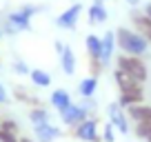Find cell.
Wrapping results in <instances>:
<instances>
[{"label":"cell","mask_w":151,"mask_h":142,"mask_svg":"<svg viewBox=\"0 0 151 142\" xmlns=\"http://www.w3.org/2000/svg\"><path fill=\"white\" fill-rule=\"evenodd\" d=\"M116 44H118V49H122V53H127V56H142V53L147 51V47H149V42L142 38L140 33L131 31V29H127V27L116 29Z\"/></svg>","instance_id":"cell-1"},{"label":"cell","mask_w":151,"mask_h":142,"mask_svg":"<svg viewBox=\"0 0 151 142\" xmlns=\"http://www.w3.org/2000/svg\"><path fill=\"white\" fill-rule=\"evenodd\" d=\"M116 69H122L124 73H129L131 78H136L138 82H145L149 71H147V65L142 62L140 56H127V53H120L118 60H116Z\"/></svg>","instance_id":"cell-2"},{"label":"cell","mask_w":151,"mask_h":142,"mask_svg":"<svg viewBox=\"0 0 151 142\" xmlns=\"http://www.w3.org/2000/svg\"><path fill=\"white\" fill-rule=\"evenodd\" d=\"M29 29H31V18L22 9H18V11H11L5 18L2 33H18V31H29Z\"/></svg>","instance_id":"cell-3"},{"label":"cell","mask_w":151,"mask_h":142,"mask_svg":"<svg viewBox=\"0 0 151 142\" xmlns=\"http://www.w3.org/2000/svg\"><path fill=\"white\" fill-rule=\"evenodd\" d=\"M73 136L80 138V140H85V142H100L98 120L96 118H87L85 122H80L78 127H73Z\"/></svg>","instance_id":"cell-4"},{"label":"cell","mask_w":151,"mask_h":142,"mask_svg":"<svg viewBox=\"0 0 151 142\" xmlns=\"http://www.w3.org/2000/svg\"><path fill=\"white\" fill-rule=\"evenodd\" d=\"M60 118H62V122H65L67 127H78L80 122L87 120V111L80 109V104L71 102L69 107H65V109L60 111Z\"/></svg>","instance_id":"cell-5"},{"label":"cell","mask_w":151,"mask_h":142,"mask_svg":"<svg viewBox=\"0 0 151 142\" xmlns=\"http://www.w3.org/2000/svg\"><path fill=\"white\" fill-rule=\"evenodd\" d=\"M80 14H82V5H71L69 9H65L60 16L56 18V24L60 29H76V24H78V18H80Z\"/></svg>","instance_id":"cell-6"},{"label":"cell","mask_w":151,"mask_h":142,"mask_svg":"<svg viewBox=\"0 0 151 142\" xmlns=\"http://www.w3.org/2000/svg\"><path fill=\"white\" fill-rule=\"evenodd\" d=\"M129 18H131L136 31L140 33L147 42H151V18H147V14H140L138 9H133L131 14H129Z\"/></svg>","instance_id":"cell-7"},{"label":"cell","mask_w":151,"mask_h":142,"mask_svg":"<svg viewBox=\"0 0 151 142\" xmlns=\"http://www.w3.org/2000/svg\"><path fill=\"white\" fill-rule=\"evenodd\" d=\"M113 78H116V85H118L120 93H129V91H140L142 89V82H138L136 78H131L129 73H124L122 69L113 71Z\"/></svg>","instance_id":"cell-8"},{"label":"cell","mask_w":151,"mask_h":142,"mask_svg":"<svg viewBox=\"0 0 151 142\" xmlns=\"http://www.w3.org/2000/svg\"><path fill=\"white\" fill-rule=\"evenodd\" d=\"M109 120H111V124L118 131H122V133H127L129 131V122H127V115L122 113V107H120L118 102H113V104H109Z\"/></svg>","instance_id":"cell-9"},{"label":"cell","mask_w":151,"mask_h":142,"mask_svg":"<svg viewBox=\"0 0 151 142\" xmlns=\"http://www.w3.org/2000/svg\"><path fill=\"white\" fill-rule=\"evenodd\" d=\"M33 133H36V140L38 142H53L56 138H60V129L53 127L51 122L36 124V127H33Z\"/></svg>","instance_id":"cell-10"},{"label":"cell","mask_w":151,"mask_h":142,"mask_svg":"<svg viewBox=\"0 0 151 142\" xmlns=\"http://www.w3.org/2000/svg\"><path fill=\"white\" fill-rule=\"evenodd\" d=\"M129 118L136 124H151V107L149 104H133L129 107Z\"/></svg>","instance_id":"cell-11"},{"label":"cell","mask_w":151,"mask_h":142,"mask_svg":"<svg viewBox=\"0 0 151 142\" xmlns=\"http://www.w3.org/2000/svg\"><path fill=\"white\" fill-rule=\"evenodd\" d=\"M102 40V65L107 67L109 62H111V58H113V51H116V31H107L104 33V38H100Z\"/></svg>","instance_id":"cell-12"},{"label":"cell","mask_w":151,"mask_h":142,"mask_svg":"<svg viewBox=\"0 0 151 142\" xmlns=\"http://www.w3.org/2000/svg\"><path fill=\"white\" fill-rule=\"evenodd\" d=\"M60 62H62V71H65L67 76H73V71H76V53H73V49L67 47V44H65V49H62V53H60Z\"/></svg>","instance_id":"cell-13"},{"label":"cell","mask_w":151,"mask_h":142,"mask_svg":"<svg viewBox=\"0 0 151 142\" xmlns=\"http://www.w3.org/2000/svg\"><path fill=\"white\" fill-rule=\"evenodd\" d=\"M85 47H87L89 58H98V60H102V40H100L98 36L89 33V36H87V40H85Z\"/></svg>","instance_id":"cell-14"},{"label":"cell","mask_w":151,"mask_h":142,"mask_svg":"<svg viewBox=\"0 0 151 142\" xmlns=\"http://www.w3.org/2000/svg\"><path fill=\"white\" fill-rule=\"evenodd\" d=\"M69 104H71V95H69L67 89H56L51 93V107H53V109L62 111L65 107H69Z\"/></svg>","instance_id":"cell-15"},{"label":"cell","mask_w":151,"mask_h":142,"mask_svg":"<svg viewBox=\"0 0 151 142\" xmlns=\"http://www.w3.org/2000/svg\"><path fill=\"white\" fill-rule=\"evenodd\" d=\"M142 100H145V91H129V93H120L118 98V104L120 107H133V104H142Z\"/></svg>","instance_id":"cell-16"},{"label":"cell","mask_w":151,"mask_h":142,"mask_svg":"<svg viewBox=\"0 0 151 142\" xmlns=\"http://www.w3.org/2000/svg\"><path fill=\"white\" fill-rule=\"evenodd\" d=\"M96 87H98V78L89 76V78H82V80H80V85H78V91H80L82 98H93Z\"/></svg>","instance_id":"cell-17"},{"label":"cell","mask_w":151,"mask_h":142,"mask_svg":"<svg viewBox=\"0 0 151 142\" xmlns=\"http://www.w3.org/2000/svg\"><path fill=\"white\" fill-rule=\"evenodd\" d=\"M87 16H89V22L91 24H100L107 20V9H104V5H91L89 11H87Z\"/></svg>","instance_id":"cell-18"},{"label":"cell","mask_w":151,"mask_h":142,"mask_svg":"<svg viewBox=\"0 0 151 142\" xmlns=\"http://www.w3.org/2000/svg\"><path fill=\"white\" fill-rule=\"evenodd\" d=\"M29 78H31V82L36 87H49L51 85V76H49L45 69H31V73H29Z\"/></svg>","instance_id":"cell-19"},{"label":"cell","mask_w":151,"mask_h":142,"mask_svg":"<svg viewBox=\"0 0 151 142\" xmlns=\"http://www.w3.org/2000/svg\"><path fill=\"white\" fill-rule=\"evenodd\" d=\"M14 95L18 102H24V104H31V107H40V98H36V95H31L29 91H24L22 87H16L14 89Z\"/></svg>","instance_id":"cell-20"},{"label":"cell","mask_w":151,"mask_h":142,"mask_svg":"<svg viewBox=\"0 0 151 142\" xmlns=\"http://www.w3.org/2000/svg\"><path fill=\"white\" fill-rule=\"evenodd\" d=\"M29 120H31L33 127H36V124H45V122H49V113H47V109H42V107H31Z\"/></svg>","instance_id":"cell-21"},{"label":"cell","mask_w":151,"mask_h":142,"mask_svg":"<svg viewBox=\"0 0 151 142\" xmlns=\"http://www.w3.org/2000/svg\"><path fill=\"white\" fill-rule=\"evenodd\" d=\"M0 129H5V131H9V133H16V136L20 133L18 122H16V120H11V118H2V120H0Z\"/></svg>","instance_id":"cell-22"},{"label":"cell","mask_w":151,"mask_h":142,"mask_svg":"<svg viewBox=\"0 0 151 142\" xmlns=\"http://www.w3.org/2000/svg\"><path fill=\"white\" fill-rule=\"evenodd\" d=\"M14 71L18 73V76H29V73H31V69L27 67V62H22V60H18L14 65Z\"/></svg>","instance_id":"cell-23"},{"label":"cell","mask_w":151,"mask_h":142,"mask_svg":"<svg viewBox=\"0 0 151 142\" xmlns=\"http://www.w3.org/2000/svg\"><path fill=\"white\" fill-rule=\"evenodd\" d=\"M20 136H16V133H9L5 131V129H0V142H18Z\"/></svg>","instance_id":"cell-24"},{"label":"cell","mask_w":151,"mask_h":142,"mask_svg":"<svg viewBox=\"0 0 151 142\" xmlns=\"http://www.w3.org/2000/svg\"><path fill=\"white\" fill-rule=\"evenodd\" d=\"M80 109H85L87 113H89V111H93V109H96V102H93V98H82V102H80Z\"/></svg>","instance_id":"cell-25"},{"label":"cell","mask_w":151,"mask_h":142,"mask_svg":"<svg viewBox=\"0 0 151 142\" xmlns=\"http://www.w3.org/2000/svg\"><path fill=\"white\" fill-rule=\"evenodd\" d=\"M116 138H113V124L109 122L107 127H104V142H113Z\"/></svg>","instance_id":"cell-26"},{"label":"cell","mask_w":151,"mask_h":142,"mask_svg":"<svg viewBox=\"0 0 151 142\" xmlns=\"http://www.w3.org/2000/svg\"><path fill=\"white\" fill-rule=\"evenodd\" d=\"M9 102V95H7V89L0 85V104H7Z\"/></svg>","instance_id":"cell-27"},{"label":"cell","mask_w":151,"mask_h":142,"mask_svg":"<svg viewBox=\"0 0 151 142\" xmlns=\"http://www.w3.org/2000/svg\"><path fill=\"white\" fill-rule=\"evenodd\" d=\"M62 49H65V44H62L60 40H56V51H58V53H62Z\"/></svg>","instance_id":"cell-28"},{"label":"cell","mask_w":151,"mask_h":142,"mask_svg":"<svg viewBox=\"0 0 151 142\" xmlns=\"http://www.w3.org/2000/svg\"><path fill=\"white\" fill-rule=\"evenodd\" d=\"M145 14H147V18H151V2L145 7Z\"/></svg>","instance_id":"cell-29"},{"label":"cell","mask_w":151,"mask_h":142,"mask_svg":"<svg viewBox=\"0 0 151 142\" xmlns=\"http://www.w3.org/2000/svg\"><path fill=\"white\" fill-rule=\"evenodd\" d=\"M127 2H129L131 7H138V5H140V0H127Z\"/></svg>","instance_id":"cell-30"},{"label":"cell","mask_w":151,"mask_h":142,"mask_svg":"<svg viewBox=\"0 0 151 142\" xmlns=\"http://www.w3.org/2000/svg\"><path fill=\"white\" fill-rule=\"evenodd\" d=\"M18 142H33V140H31V138H20Z\"/></svg>","instance_id":"cell-31"},{"label":"cell","mask_w":151,"mask_h":142,"mask_svg":"<svg viewBox=\"0 0 151 142\" xmlns=\"http://www.w3.org/2000/svg\"><path fill=\"white\" fill-rule=\"evenodd\" d=\"M0 38H2V29H0Z\"/></svg>","instance_id":"cell-32"}]
</instances>
